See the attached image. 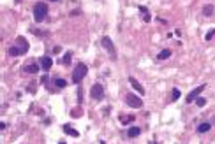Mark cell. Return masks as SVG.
I'll use <instances>...</instances> for the list:
<instances>
[{
	"instance_id": "23",
	"label": "cell",
	"mask_w": 215,
	"mask_h": 144,
	"mask_svg": "<svg viewBox=\"0 0 215 144\" xmlns=\"http://www.w3.org/2000/svg\"><path fill=\"white\" fill-rule=\"evenodd\" d=\"M214 37H215V28L214 30H210V32H206V35H205L206 40H210V39H214Z\"/></svg>"
},
{
	"instance_id": "5",
	"label": "cell",
	"mask_w": 215,
	"mask_h": 144,
	"mask_svg": "<svg viewBox=\"0 0 215 144\" xmlns=\"http://www.w3.org/2000/svg\"><path fill=\"white\" fill-rule=\"evenodd\" d=\"M90 97H92L94 100H97V102L102 100V99H104V88H102V84H99V83L94 84L92 90H90Z\"/></svg>"
},
{
	"instance_id": "14",
	"label": "cell",
	"mask_w": 215,
	"mask_h": 144,
	"mask_svg": "<svg viewBox=\"0 0 215 144\" xmlns=\"http://www.w3.org/2000/svg\"><path fill=\"white\" fill-rule=\"evenodd\" d=\"M132 121H134V116H131V114H127V116L122 114V116H120V123H122V125H131Z\"/></svg>"
},
{
	"instance_id": "3",
	"label": "cell",
	"mask_w": 215,
	"mask_h": 144,
	"mask_svg": "<svg viewBox=\"0 0 215 144\" xmlns=\"http://www.w3.org/2000/svg\"><path fill=\"white\" fill-rule=\"evenodd\" d=\"M125 102H127V106L132 107V109L143 107V100H141L138 95H134V93H127V95H125Z\"/></svg>"
},
{
	"instance_id": "18",
	"label": "cell",
	"mask_w": 215,
	"mask_h": 144,
	"mask_svg": "<svg viewBox=\"0 0 215 144\" xmlns=\"http://www.w3.org/2000/svg\"><path fill=\"white\" fill-rule=\"evenodd\" d=\"M18 46H19V48H21V49H23L25 53L28 51V42H26V40H25L23 37H18Z\"/></svg>"
},
{
	"instance_id": "13",
	"label": "cell",
	"mask_w": 215,
	"mask_h": 144,
	"mask_svg": "<svg viewBox=\"0 0 215 144\" xmlns=\"http://www.w3.org/2000/svg\"><path fill=\"white\" fill-rule=\"evenodd\" d=\"M64 132H65V134H69V135H72V137H79V132H78V130H74L71 125H64Z\"/></svg>"
},
{
	"instance_id": "24",
	"label": "cell",
	"mask_w": 215,
	"mask_h": 144,
	"mask_svg": "<svg viewBox=\"0 0 215 144\" xmlns=\"http://www.w3.org/2000/svg\"><path fill=\"white\" fill-rule=\"evenodd\" d=\"M53 51H55V55H58V53H60V46H55Z\"/></svg>"
},
{
	"instance_id": "21",
	"label": "cell",
	"mask_w": 215,
	"mask_h": 144,
	"mask_svg": "<svg viewBox=\"0 0 215 144\" xmlns=\"http://www.w3.org/2000/svg\"><path fill=\"white\" fill-rule=\"evenodd\" d=\"M180 99V90L178 88H173L171 90V102H175V100H178Z\"/></svg>"
},
{
	"instance_id": "1",
	"label": "cell",
	"mask_w": 215,
	"mask_h": 144,
	"mask_svg": "<svg viewBox=\"0 0 215 144\" xmlns=\"http://www.w3.org/2000/svg\"><path fill=\"white\" fill-rule=\"evenodd\" d=\"M46 16H48V4H44V2H37V4L34 5V19H35V23L44 21Z\"/></svg>"
},
{
	"instance_id": "8",
	"label": "cell",
	"mask_w": 215,
	"mask_h": 144,
	"mask_svg": "<svg viewBox=\"0 0 215 144\" xmlns=\"http://www.w3.org/2000/svg\"><path fill=\"white\" fill-rule=\"evenodd\" d=\"M39 69H41V67H39L37 63H28V65L23 67V72H26V74H37Z\"/></svg>"
},
{
	"instance_id": "16",
	"label": "cell",
	"mask_w": 215,
	"mask_h": 144,
	"mask_svg": "<svg viewBox=\"0 0 215 144\" xmlns=\"http://www.w3.org/2000/svg\"><path fill=\"white\" fill-rule=\"evenodd\" d=\"M169 56H171V51H169V49H162V51L157 55V60H168Z\"/></svg>"
},
{
	"instance_id": "4",
	"label": "cell",
	"mask_w": 215,
	"mask_h": 144,
	"mask_svg": "<svg viewBox=\"0 0 215 144\" xmlns=\"http://www.w3.org/2000/svg\"><path fill=\"white\" fill-rule=\"evenodd\" d=\"M101 42H102V46L108 49V53H109V56H111V60H116V49H115V44L111 42V39L109 37H102L101 39Z\"/></svg>"
},
{
	"instance_id": "20",
	"label": "cell",
	"mask_w": 215,
	"mask_h": 144,
	"mask_svg": "<svg viewBox=\"0 0 215 144\" xmlns=\"http://www.w3.org/2000/svg\"><path fill=\"white\" fill-rule=\"evenodd\" d=\"M71 60H72V51H67V53H65V56L62 58V63H64V65H67V63H71Z\"/></svg>"
},
{
	"instance_id": "15",
	"label": "cell",
	"mask_w": 215,
	"mask_h": 144,
	"mask_svg": "<svg viewBox=\"0 0 215 144\" xmlns=\"http://www.w3.org/2000/svg\"><path fill=\"white\" fill-rule=\"evenodd\" d=\"M138 9H139V12L143 14V19H145V23H148V21H150V14H148V9H146L145 5H139Z\"/></svg>"
},
{
	"instance_id": "7",
	"label": "cell",
	"mask_w": 215,
	"mask_h": 144,
	"mask_svg": "<svg viewBox=\"0 0 215 144\" xmlns=\"http://www.w3.org/2000/svg\"><path fill=\"white\" fill-rule=\"evenodd\" d=\"M41 67H42L44 70H49V69L53 67V60H51V56H42V58H41Z\"/></svg>"
},
{
	"instance_id": "11",
	"label": "cell",
	"mask_w": 215,
	"mask_h": 144,
	"mask_svg": "<svg viewBox=\"0 0 215 144\" xmlns=\"http://www.w3.org/2000/svg\"><path fill=\"white\" fill-rule=\"evenodd\" d=\"M23 53H25V51H23L19 46H11V48H9V55H11V56H19V55H23Z\"/></svg>"
},
{
	"instance_id": "12",
	"label": "cell",
	"mask_w": 215,
	"mask_h": 144,
	"mask_svg": "<svg viewBox=\"0 0 215 144\" xmlns=\"http://www.w3.org/2000/svg\"><path fill=\"white\" fill-rule=\"evenodd\" d=\"M212 128V125H210V121H205V123H199L198 125V134H205V132H208Z\"/></svg>"
},
{
	"instance_id": "2",
	"label": "cell",
	"mask_w": 215,
	"mask_h": 144,
	"mask_svg": "<svg viewBox=\"0 0 215 144\" xmlns=\"http://www.w3.org/2000/svg\"><path fill=\"white\" fill-rule=\"evenodd\" d=\"M86 72H88V65L78 63V65L74 67V70H72V83H74V84H79L81 79L86 76Z\"/></svg>"
},
{
	"instance_id": "17",
	"label": "cell",
	"mask_w": 215,
	"mask_h": 144,
	"mask_svg": "<svg viewBox=\"0 0 215 144\" xmlns=\"http://www.w3.org/2000/svg\"><path fill=\"white\" fill-rule=\"evenodd\" d=\"M53 83H55V86H56V88H65V86H67V81H65V79H62V77H55V79H53Z\"/></svg>"
},
{
	"instance_id": "6",
	"label": "cell",
	"mask_w": 215,
	"mask_h": 144,
	"mask_svg": "<svg viewBox=\"0 0 215 144\" xmlns=\"http://www.w3.org/2000/svg\"><path fill=\"white\" fill-rule=\"evenodd\" d=\"M203 90H205V84H201V86H198L196 90H192V92H191V93H189V95L185 97V102H187V104H191V102H194V100H196V99L199 97V93H201Z\"/></svg>"
},
{
	"instance_id": "26",
	"label": "cell",
	"mask_w": 215,
	"mask_h": 144,
	"mask_svg": "<svg viewBox=\"0 0 215 144\" xmlns=\"http://www.w3.org/2000/svg\"><path fill=\"white\" fill-rule=\"evenodd\" d=\"M58 144H65V141H60V143H58Z\"/></svg>"
},
{
	"instance_id": "27",
	"label": "cell",
	"mask_w": 215,
	"mask_h": 144,
	"mask_svg": "<svg viewBox=\"0 0 215 144\" xmlns=\"http://www.w3.org/2000/svg\"><path fill=\"white\" fill-rule=\"evenodd\" d=\"M51 2H58V0H51Z\"/></svg>"
},
{
	"instance_id": "9",
	"label": "cell",
	"mask_w": 215,
	"mask_h": 144,
	"mask_svg": "<svg viewBox=\"0 0 215 144\" xmlns=\"http://www.w3.org/2000/svg\"><path fill=\"white\" fill-rule=\"evenodd\" d=\"M129 83H131V86H132V88H134L139 95H145V88H143V86H141V84L134 79V77H129Z\"/></svg>"
},
{
	"instance_id": "22",
	"label": "cell",
	"mask_w": 215,
	"mask_h": 144,
	"mask_svg": "<svg viewBox=\"0 0 215 144\" xmlns=\"http://www.w3.org/2000/svg\"><path fill=\"white\" fill-rule=\"evenodd\" d=\"M205 104H206V99H205V97H198V99H196V106H198V107H203Z\"/></svg>"
},
{
	"instance_id": "28",
	"label": "cell",
	"mask_w": 215,
	"mask_h": 144,
	"mask_svg": "<svg viewBox=\"0 0 215 144\" xmlns=\"http://www.w3.org/2000/svg\"><path fill=\"white\" fill-rule=\"evenodd\" d=\"M16 2H21V0H16Z\"/></svg>"
},
{
	"instance_id": "19",
	"label": "cell",
	"mask_w": 215,
	"mask_h": 144,
	"mask_svg": "<svg viewBox=\"0 0 215 144\" xmlns=\"http://www.w3.org/2000/svg\"><path fill=\"white\" fill-rule=\"evenodd\" d=\"M203 14H205V16H212V14H214V5H210V4L205 5V7H203Z\"/></svg>"
},
{
	"instance_id": "25",
	"label": "cell",
	"mask_w": 215,
	"mask_h": 144,
	"mask_svg": "<svg viewBox=\"0 0 215 144\" xmlns=\"http://www.w3.org/2000/svg\"><path fill=\"white\" fill-rule=\"evenodd\" d=\"M46 81H48V76H42V77H41V83L46 84Z\"/></svg>"
},
{
	"instance_id": "10",
	"label": "cell",
	"mask_w": 215,
	"mask_h": 144,
	"mask_svg": "<svg viewBox=\"0 0 215 144\" xmlns=\"http://www.w3.org/2000/svg\"><path fill=\"white\" fill-rule=\"evenodd\" d=\"M139 134H141V128H139V127H131V128L127 130V137H131V139L138 137Z\"/></svg>"
}]
</instances>
